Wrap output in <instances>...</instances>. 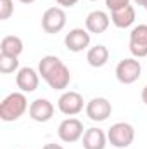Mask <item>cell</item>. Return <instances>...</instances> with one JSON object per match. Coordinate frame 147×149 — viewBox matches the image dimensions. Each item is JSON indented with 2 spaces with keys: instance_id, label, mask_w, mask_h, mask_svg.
<instances>
[{
  "instance_id": "obj_1",
  "label": "cell",
  "mask_w": 147,
  "mask_h": 149,
  "mask_svg": "<svg viewBox=\"0 0 147 149\" xmlns=\"http://www.w3.org/2000/svg\"><path fill=\"white\" fill-rule=\"evenodd\" d=\"M38 73L54 90H64L71 81V73L68 66L57 56H43L38 63Z\"/></svg>"
},
{
  "instance_id": "obj_2",
  "label": "cell",
  "mask_w": 147,
  "mask_h": 149,
  "mask_svg": "<svg viewBox=\"0 0 147 149\" xmlns=\"http://www.w3.org/2000/svg\"><path fill=\"white\" fill-rule=\"evenodd\" d=\"M26 109L30 108L24 92H12L0 104V118L3 121H16L26 113Z\"/></svg>"
},
{
  "instance_id": "obj_3",
  "label": "cell",
  "mask_w": 147,
  "mask_h": 149,
  "mask_svg": "<svg viewBox=\"0 0 147 149\" xmlns=\"http://www.w3.org/2000/svg\"><path fill=\"white\" fill-rule=\"evenodd\" d=\"M133 139H135V130L130 123H125V121L111 125L109 132H107V141L111 142V146L118 149L128 148L133 142Z\"/></svg>"
},
{
  "instance_id": "obj_4",
  "label": "cell",
  "mask_w": 147,
  "mask_h": 149,
  "mask_svg": "<svg viewBox=\"0 0 147 149\" xmlns=\"http://www.w3.org/2000/svg\"><path fill=\"white\" fill-rule=\"evenodd\" d=\"M66 26V12L61 7H49L42 16V28L45 33L55 35Z\"/></svg>"
},
{
  "instance_id": "obj_5",
  "label": "cell",
  "mask_w": 147,
  "mask_h": 149,
  "mask_svg": "<svg viewBox=\"0 0 147 149\" xmlns=\"http://www.w3.org/2000/svg\"><path fill=\"white\" fill-rule=\"evenodd\" d=\"M140 73H142V66L133 57L121 59L116 66V78L125 85H130V83L137 81L140 78Z\"/></svg>"
},
{
  "instance_id": "obj_6",
  "label": "cell",
  "mask_w": 147,
  "mask_h": 149,
  "mask_svg": "<svg viewBox=\"0 0 147 149\" xmlns=\"http://www.w3.org/2000/svg\"><path fill=\"white\" fill-rule=\"evenodd\" d=\"M57 135L62 142L73 144L83 137V123L78 118H66L57 128Z\"/></svg>"
},
{
  "instance_id": "obj_7",
  "label": "cell",
  "mask_w": 147,
  "mask_h": 149,
  "mask_svg": "<svg viewBox=\"0 0 147 149\" xmlns=\"http://www.w3.org/2000/svg\"><path fill=\"white\" fill-rule=\"evenodd\" d=\"M57 108L66 116H74L83 111V97H81V94L73 92V90L64 92L57 101Z\"/></svg>"
},
{
  "instance_id": "obj_8",
  "label": "cell",
  "mask_w": 147,
  "mask_h": 149,
  "mask_svg": "<svg viewBox=\"0 0 147 149\" xmlns=\"http://www.w3.org/2000/svg\"><path fill=\"white\" fill-rule=\"evenodd\" d=\"M85 111H87V116L92 121H104V120H107L111 116L112 106H111V102L106 97H94L87 104Z\"/></svg>"
},
{
  "instance_id": "obj_9",
  "label": "cell",
  "mask_w": 147,
  "mask_h": 149,
  "mask_svg": "<svg viewBox=\"0 0 147 149\" xmlns=\"http://www.w3.org/2000/svg\"><path fill=\"white\" fill-rule=\"evenodd\" d=\"M130 52L135 57H147V24H139L130 33Z\"/></svg>"
},
{
  "instance_id": "obj_10",
  "label": "cell",
  "mask_w": 147,
  "mask_h": 149,
  "mask_svg": "<svg viewBox=\"0 0 147 149\" xmlns=\"http://www.w3.org/2000/svg\"><path fill=\"white\" fill-rule=\"evenodd\" d=\"M38 83H40V73H37L33 68L26 66V68H21L17 74H16V85L21 92L24 94H30V92H35L38 88Z\"/></svg>"
},
{
  "instance_id": "obj_11",
  "label": "cell",
  "mask_w": 147,
  "mask_h": 149,
  "mask_svg": "<svg viewBox=\"0 0 147 149\" xmlns=\"http://www.w3.org/2000/svg\"><path fill=\"white\" fill-rule=\"evenodd\" d=\"M64 45L71 52H81L90 45V33L83 28H74L64 37Z\"/></svg>"
},
{
  "instance_id": "obj_12",
  "label": "cell",
  "mask_w": 147,
  "mask_h": 149,
  "mask_svg": "<svg viewBox=\"0 0 147 149\" xmlns=\"http://www.w3.org/2000/svg\"><path fill=\"white\" fill-rule=\"evenodd\" d=\"M28 113H30L31 120H35L38 123H45V121L52 120V116H54V104L49 99H35L30 104Z\"/></svg>"
},
{
  "instance_id": "obj_13",
  "label": "cell",
  "mask_w": 147,
  "mask_h": 149,
  "mask_svg": "<svg viewBox=\"0 0 147 149\" xmlns=\"http://www.w3.org/2000/svg\"><path fill=\"white\" fill-rule=\"evenodd\" d=\"M109 23H111L109 16L104 10H92L85 19V28H87L88 33L101 35L109 28Z\"/></svg>"
},
{
  "instance_id": "obj_14",
  "label": "cell",
  "mask_w": 147,
  "mask_h": 149,
  "mask_svg": "<svg viewBox=\"0 0 147 149\" xmlns=\"http://www.w3.org/2000/svg\"><path fill=\"white\" fill-rule=\"evenodd\" d=\"M107 142V135L102 128H88L83 134V148L85 149H104Z\"/></svg>"
},
{
  "instance_id": "obj_15",
  "label": "cell",
  "mask_w": 147,
  "mask_h": 149,
  "mask_svg": "<svg viewBox=\"0 0 147 149\" xmlns=\"http://www.w3.org/2000/svg\"><path fill=\"white\" fill-rule=\"evenodd\" d=\"M111 21L116 28L119 30H125V28H130L133 23H135V9L132 5H126L123 9H118V10H112L111 14Z\"/></svg>"
},
{
  "instance_id": "obj_16",
  "label": "cell",
  "mask_w": 147,
  "mask_h": 149,
  "mask_svg": "<svg viewBox=\"0 0 147 149\" xmlns=\"http://www.w3.org/2000/svg\"><path fill=\"white\" fill-rule=\"evenodd\" d=\"M87 61L92 68H102L109 61V50L106 45H95L90 47L87 52Z\"/></svg>"
},
{
  "instance_id": "obj_17",
  "label": "cell",
  "mask_w": 147,
  "mask_h": 149,
  "mask_svg": "<svg viewBox=\"0 0 147 149\" xmlns=\"http://www.w3.org/2000/svg\"><path fill=\"white\" fill-rule=\"evenodd\" d=\"M23 49H24L23 40L19 37H16V35H7V37L2 38V42H0V54L19 57V54L23 52Z\"/></svg>"
},
{
  "instance_id": "obj_18",
  "label": "cell",
  "mask_w": 147,
  "mask_h": 149,
  "mask_svg": "<svg viewBox=\"0 0 147 149\" xmlns=\"http://www.w3.org/2000/svg\"><path fill=\"white\" fill-rule=\"evenodd\" d=\"M19 68V61L14 56H7V54H0V73L9 74L14 73Z\"/></svg>"
},
{
  "instance_id": "obj_19",
  "label": "cell",
  "mask_w": 147,
  "mask_h": 149,
  "mask_svg": "<svg viewBox=\"0 0 147 149\" xmlns=\"http://www.w3.org/2000/svg\"><path fill=\"white\" fill-rule=\"evenodd\" d=\"M14 12V2L12 0H0V21H5Z\"/></svg>"
},
{
  "instance_id": "obj_20",
  "label": "cell",
  "mask_w": 147,
  "mask_h": 149,
  "mask_svg": "<svg viewBox=\"0 0 147 149\" xmlns=\"http://www.w3.org/2000/svg\"><path fill=\"white\" fill-rule=\"evenodd\" d=\"M126 5H130V0H106V7L109 10H118Z\"/></svg>"
},
{
  "instance_id": "obj_21",
  "label": "cell",
  "mask_w": 147,
  "mask_h": 149,
  "mask_svg": "<svg viewBox=\"0 0 147 149\" xmlns=\"http://www.w3.org/2000/svg\"><path fill=\"white\" fill-rule=\"evenodd\" d=\"M59 5H62V7H73L78 3V0H55Z\"/></svg>"
},
{
  "instance_id": "obj_22",
  "label": "cell",
  "mask_w": 147,
  "mask_h": 149,
  "mask_svg": "<svg viewBox=\"0 0 147 149\" xmlns=\"http://www.w3.org/2000/svg\"><path fill=\"white\" fill-rule=\"evenodd\" d=\"M42 149H64V148H62V146H59V144H52V142H50V144H45Z\"/></svg>"
},
{
  "instance_id": "obj_23",
  "label": "cell",
  "mask_w": 147,
  "mask_h": 149,
  "mask_svg": "<svg viewBox=\"0 0 147 149\" xmlns=\"http://www.w3.org/2000/svg\"><path fill=\"white\" fill-rule=\"evenodd\" d=\"M142 101H144V104L147 106V85L144 87V90H142Z\"/></svg>"
},
{
  "instance_id": "obj_24",
  "label": "cell",
  "mask_w": 147,
  "mask_h": 149,
  "mask_svg": "<svg viewBox=\"0 0 147 149\" xmlns=\"http://www.w3.org/2000/svg\"><path fill=\"white\" fill-rule=\"evenodd\" d=\"M133 2H135L137 5H144V3H146L147 0H133Z\"/></svg>"
},
{
  "instance_id": "obj_25",
  "label": "cell",
  "mask_w": 147,
  "mask_h": 149,
  "mask_svg": "<svg viewBox=\"0 0 147 149\" xmlns=\"http://www.w3.org/2000/svg\"><path fill=\"white\" fill-rule=\"evenodd\" d=\"M19 2H21V3H33L35 0H19Z\"/></svg>"
},
{
  "instance_id": "obj_26",
  "label": "cell",
  "mask_w": 147,
  "mask_h": 149,
  "mask_svg": "<svg viewBox=\"0 0 147 149\" xmlns=\"http://www.w3.org/2000/svg\"><path fill=\"white\" fill-rule=\"evenodd\" d=\"M144 9H146V10H147V2H146V3H144Z\"/></svg>"
},
{
  "instance_id": "obj_27",
  "label": "cell",
  "mask_w": 147,
  "mask_h": 149,
  "mask_svg": "<svg viewBox=\"0 0 147 149\" xmlns=\"http://www.w3.org/2000/svg\"><path fill=\"white\" fill-rule=\"evenodd\" d=\"M90 2H95V0H90Z\"/></svg>"
}]
</instances>
